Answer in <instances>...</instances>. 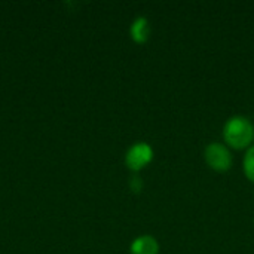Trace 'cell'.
I'll return each instance as SVG.
<instances>
[{
  "instance_id": "obj_1",
  "label": "cell",
  "mask_w": 254,
  "mask_h": 254,
  "mask_svg": "<svg viewBox=\"0 0 254 254\" xmlns=\"http://www.w3.org/2000/svg\"><path fill=\"white\" fill-rule=\"evenodd\" d=\"M223 137L226 143L234 149H244L253 141V125L249 119L243 116H234L226 122L223 128Z\"/></svg>"
},
{
  "instance_id": "obj_2",
  "label": "cell",
  "mask_w": 254,
  "mask_h": 254,
  "mask_svg": "<svg viewBox=\"0 0 254 254\" xmlns=\"http://www.w3.org/2000/svg\"><path fill=\"white\" fill-rule=\"evenodd\" d=\"M205 161L214 171L219 173L228 171L232 165L231 152L220 143H211L205 149Z\"/></svg>"
},
{
  "instance_id": "obj_4",
  "label": "cell",
  "mask_w": 254,
  "mask_h": 254,
  "mask_svg": "<svg viewBox=\"0 0 254 254\" xmlns=\"http://www.w3.org/2000/svg\"><path fill=\"white\" fill-rule=\"evenodd\" d=\"M159 253V244L158 241L150 235L138 237L131 244V254H158Z\"/></svg>"
},
{
  "instance_id": "obj_7",
  "label": "cell",
  "mask_w": 254,
  "mask_h": 254,
  "mask_svg": "<svg viewBox=\"0 0 254 254\" xmlns=\"http://www.w3.org/2000/svg\"><path fill=\"white\" fill-rule=\"evenodd\" d=\"M129 186H131V190L132 192H137L138 193L141 190V188H143V182H141V179L138 176H134L129 180Z\"/></svg>"
},
{
  "instance_id": "obj_3",
  "label": "cell",
  "mask_w": 254,
  "mask_h": 254,
  "mask_svg": "<svg viewBox=\"0 0 254 254\" xmlns=\"http://www.w3.org/2000/svg\"><path fill=\"white\" fill-rule=\"evenodd\" d=\"M153 158V150L149 144L146 143H135L134 146L129 147L125 156V162L129 170L132 171H140L144 168Z\"/></svg>"
},
{
  "instance_id": "obj_6",
  "label": "cell",
  "mask_w": 254,
  "mask_h": 254,
  "mask_svg": "<svg viewBox=\"0 0 254 254\" xmlns=\"http://www.w3.org/2000/svg\"><path fill=\"white\" fill-rule=\"evenodd\" d=\"M244 171H246L247 179L254 183V146L247 152V155H246V159H244Z\"/></svg>"
},
{
  "instance_id": "obj_5",
  "label": "cell",
  "mask_w": 254,
  "mask_h": 254,
  "mask_svg": "<svg viewBox=\"0 0 254 254\" xmlns=\"http://www.w3.org/2000/svg\"><path fill=\"white\" fill-rule=\"evenodd\" d=\"M149 36H150V24H149V21L144 16L137 18L131 25V37H132V40L137 42V43H144V42H147Z\"/></svg>"
}]
</instances>
